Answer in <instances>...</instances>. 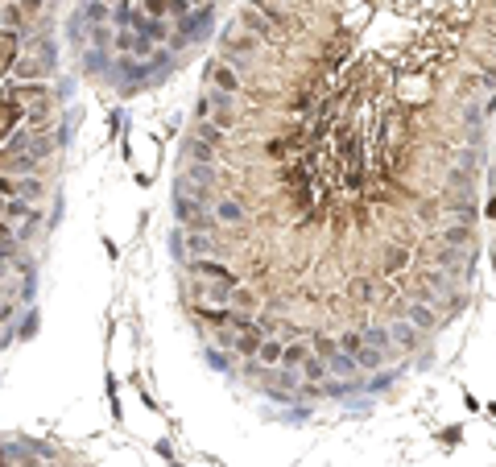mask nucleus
Segmentation results:
<instances>
[{
	"label": "nucleus",
	"mask_w": 496,
	"mask_h": 467,
	"mask_svg": "<svg viewBox=\"0 0 496 467\" xmlns=\"http://www.w3.org/2000/svg\"><path fill=\"white\" fill-rule=\"evenodd\" d=\"M182 161H190V166H215V145L207 137H199V133H182V149H178Z\"/></svg>",
	"instance_id": "nucleus-3"
},
{
	"label": "nucleus",
	"mask_w": 496,
	"mask_h": 467,
	"mask_svg": "<svg viewBox=\"0 0 496 467\" xmlns=\"http://www.w3.org/2000/svg\"><path fill=\"white\" fill-rule=\"evenodd\" d=\"M42 467H66V464H58V459H50V455H45V464Z\"/></svg>",
	"instance_id": "nucleus-5"
},
{
	"label": "nucleus",
	"mask_w": 496,
	"mask_h": 467,
	"mask_svg": "<svg viewBox=\"0 0 496 467\" xmlns=\"http://www.w3.org/2000/svg\"><path fill=\"white\" fill-rule=\"evenodd\" d=\"M207 87H211V92H224V95L248 92V83H244L240 66H232V62H224V58H215V62H211V71H207Z\"/></svg>",
	"instance_id": "nucleus-1"
},
{
	"label": "nucleus",
	"mask_w": 496,
	"mask_h": 467,
	"mask_svg": "<svg viewBox=\"0 0 496 467\" xmlns=\"http://www.w3.org/2000/svg\"><path fill=\"white\" fill-rule=\"evenodd\" d=\"M211 215H215L220 228H244V224H248L244 199H227V194H215V199H211Z\"/></svg>",
	"instance_id": "nucleus-2"
},
{
	"label": "nucleus",
	"mask_w": 496,
	"mask_h": 467,
	"mask_svg": "<svg viewBox=\"0 0 496 467\" xmlns=\"http://www.w3.org/2000/svg\"><path fill=\"white\" fill-rule=\"evenodd\" d=\"M265 4H277V0H248V8H265Z\"/></svg>",
	"instance_id": "nucleus-4"
},
{
	"label": "nucleus",
	"mask_w": 496,
	"mask_h": 467,
	"mask_svg": "<svg viewBox=\"0 0 496 467\" xmlns=\"http://www.w3.org/2000/svg\"><path fill=\"white\" fill-rule=\"evenodd\" d=\"M493 215H496V203H493Z\"/></svg>",
	"instance_id": "nucleus-6"
}]
</instances>
